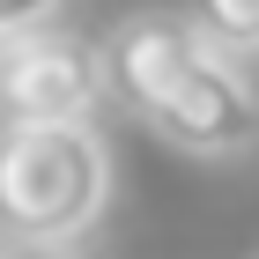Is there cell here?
<instances>
[{
  "mask_svg": "<svg viewBox=\"0 0 259 259\" xmlns=\"http://www.w3.org/2000/svg\"><path fill=\"white\" fill-rule=\"evenodd\" d=\"M200 30L230 52H259V0H200Z\"/></svg>",
  "mask_w": 259,
  "mask_h": 259,
  "instance_id": "4",
  "label": "cell"
},
{
  "mask_svg": "<svg viewBox=\"0 0 259 259\" xmlns=\"http://www.w3.org/2000/svg\"><path fill=\"white\" fill-rule=\"evenodd\" d=\"M111 200V148L89 119H8L0 134V230L22 244H67Z\"/></svg>",
  "mask_w": 259,
  "mask_h": 259,
  "instance_id": "2",
  "label": "cell"
},
{
  "mask_svg": "<svg viewBox=\"0 0 259 259\" xmlns=\"http://www.w3.org/2000/svg\"><path fill=\"white\" fill-rule=\"evenodd\" d=\"M60 15V0H0V37H15V30H37V22Z\"/></svg>",
  "mask_w": 259,
  "mask_h": 259,
  "instance_id": "5",
  "label": "cell"
},
{
  "mask_svg": "<svg viewBox=\"0 0 259 259\" xmlns=\"http://www.w3.org/2000/svg\"><path fill=\"white\" fill-rule=\"evenodd\" d=\"M0 52H8V37H0Z\"/></svg>",
  "mask_w": 259,
  "mask_h": 259,
  "instance_id": "6",
  "label": "cell"
},
{
  "mask_svg": "<svg viewBox=\"0 0 259 259\" xmlns=\"http://www.w3.org/2000/svg\"><path fill=\"white\" fill-rule=\"evenodd\" d=\"M104 89H111L104 52L74 30L37 22V30H15L0 52V119H30V126L89 119Z\"/></svg>",
  "mask_w": 259,
  "mask_h": 259,
  "instance_id": "3",
  "label": "cell"
},
{
  "mask_svg": "<svg viewBox=\"0 0 259 259\" xmlns=\"http://www.w3.org/2000/svg\"><path fill=\"white\" fill-rule=\"evenodd\" d=\"M104 74L185 156H244L259 148V89L237 52L185 15H126L104 45Z\"/></svg>",
  "mask_w": 259,
  "mask_h": 259,
  "instance_id": "1",
  "label": "cell"
}]
</instances>
